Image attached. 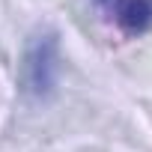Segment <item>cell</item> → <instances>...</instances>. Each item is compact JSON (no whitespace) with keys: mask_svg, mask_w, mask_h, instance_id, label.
<instances>
[{"mask_svg":"<svg viewBox=\"0 0 152 152\" xmlns=\"http://www.w3.org/2000/svg\"><path fill=\"white\" fill-rule=\"evenodd\" d=\"M57 81H60V36L54 30H39L24 45L18 87L27 99L45 102L54 96Z\"/></svg>","mask_w":152,"mask_h":152,"instance_id":"obj_1","label":"cell"},{"mask_svg":"<svg viewBox=\"0 0 152 152\" xmlns=\"http://www.w3.org/2000/svg\"><path fill=\"white\" fill-rule=\"evenodd\" d=\"M107 24L125 36H140L152 30V0H93Z\"/></svg>","mask_w":152,"mask_h":152,"instance_id":"obj_2","label":"cell"}]
</instances>
